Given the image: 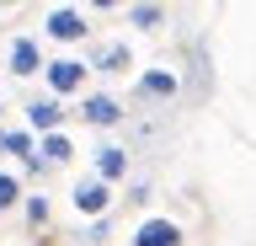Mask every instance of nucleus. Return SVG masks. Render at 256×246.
<instances>
[{
	"label": "nucleus",
	"mask_w": 256,
	"mask_h": 246,
	"mask_svg": "<svg viewBox=\"0 0 256 246\" xmlns=\"http://www.w3.org/2000/svg\"><path fill=\"white\" fill-rule=\"evenodd\" d=\"M43 75H48V91H54V102H59V97H75L80 86H86L91 65H86V59H48Z\"/></svg>",
	"instance_id": "nucleus-1"
},
{
	"label": "nucleus",
	"mask_w": 256,
	"mask_h": 246,
	"mask_svg": "<svg viewBox=\"0 0 256 246\" xmlns=\"http://www.w3.org/2000/svg\"><path fill=\"white\" fill-rule=\"evenodd\" d=\"M70 203H75V214H86V219H107L112 187H107V182H96V177H80L75 193H70Z\"/></svg>",
	"instance_id": "nucleus-2"
},
{
	"label": "nucleus",
	"mask_w": 256,
	"mask_h": 246,
	"mask_svg": "<svg viewBox=\"0 0 256 246\" xmlns=\"http://www.w3.org/2000/svg\"><path fill=\"white\" fill-rule=\"evenodd\" d=\"M43 27H48L54 43H80V38H91V22H86V11H75V6H54Z\"/></svg>",
	"instance_id": "nucleus-3"
},
{
	"label": "nucleus",
	"mask_w": 256,
	"mask_h": 246,
	"mask_svg": "<svg viewBox=\"0 0 256 246\" xmlns=\"http://www.w3.org/2000/svg\"><path fill=\"white\" fill-rule=\"evenodd\" d=\"M6 70H11V75H43V49H38V38H32V33L11 38V49H6Z\"/></svg>",
	"instance_id": "nucleus-4"
},
{
	"label": "nucleus",
	"mask_w": 256,
	"mask_h": 246,
	"mask_svg": "<svg viewBox=\"0 0 256 246\" xmlns=\"http://www.w3.org/2000/svg\"><path fill=\"white\" fill-rule=\"evenodd\" d=\"M176 91H182V75H176V70H144L139 86H134L139 102H171Z\"/></svg>",
	"instance_id": "nucleus-5"
},
{
	"label": "nucleus",
	"mask_w": 256,
	"mask_h": 246,
	"mask_svg": "<svg viewBox=\"0 0 256 246\" xmlns=\"http://www.w3.org/2000/svg\"><path fill=\"white\" fill-rule=\"evenodd\" d=\"M134 246H182V225H176V219H166V214H155V219H139V230H134Z\"/></svg>",
	"instance_id": "nucleus-6"
},
{
	"label": "nucleus",
	"mask_w": 256,
	"mask_h": 246,
	"mask_svg": "<svg viewBox=\"0 0 256 246\" xmlns=\"http://www.w3.org/2000/svg\"><path fill=\"white\" fill-rule=\"evenodd\" d=\"M80 118H86L91 129H112V123H123V102L107 97V91H96V97L80 102Z\"/></svg>",
	"instance_id": "nucleus-7"
},
{
	"label": "nucleus",
	"mask_w": 256,
	"mask_h": 246,
	"mask_svg": "<svg viewBox=\"0 0 256 246\" xmlns=\"http://www.w3.org/2000/svg\"><path fill=\"white\" fill-rule=\"evenodd\" d=\"M59 123H64V107L54 97H32L27 102V129L32 134H59Z\"/></svg>",
	"instance_id": "nucleus-8"
},
{
	"label": "nucleus",
	"mask_w": 256,
	"mask_h": 246,
	"mask_svg": "<svg viewBox=\"0 0 256 246\" xmlns=\"http://www.w3.org/2000/svg\"><path fill=\"white\" fill-rule=\"evenodd\" d=\"M91 70H102V75H123V70H134V49H128V43H102V49L91 54Z\"/></svg>",
	"instance_id": "nucleus-9"
},
{
	"label": "nucleus",
	"mask_w": 256,
	"mask_h": 246,
	"mask_svg": "<svg viewBox=\"0 0 256 246\" xmlns=\"http://www.w3.org/2000/svg\"><path fill=\"white\" fill-rule=\"evenodd\" d=\"M128 177V150H118V145H102L96 150V182H123Z\"/></svg>",
	"instance_id": "nucleus-10"
},
{
	"label": "nucleus",
	"mask_w": 256,
	"mask_h": 246,
	"mask_svg": "<svg viewBox=\"0 0 256 246\" xmlns=\"http://www.w3.org/2000/svg\"><path fill=\"white\" fill-rule=\"evenodd\" d=\"M32 155H38L43 166H64L70 155H75V145H70V134H43V145L32 150Z\"/></svg>",
	"instance_id": "nucleus-11"
},
{
	"label": "nucleus",
	"mask_w": 256,
	"mask_h": 246,
	"mask_svg": "<svg viewBox=\"0 0 256 246\" xmlns=\"http://www.w3.org/2000/svg\"><path fill=\"white\" fill-rule=\"evenodd\" d=\"M32 134L27 129H0V155H22V161H32Z\"/></svg>",
	"instance_id": "nucleus-12"
},
{
	"label": "nucleus",
	"mask_w": 256,
	"mask_h": 246,
	"mask_svg": "<svg viewBox=\"0 0 256 246\" xmlns=\"http://www.w3.org/2000/svg\"><path fill=\"white\" fill-rule=\"evenodd\" d=\"M128 22L139 33H160L166 27V6H128Z\"/></svg>",
	"instance_id": "nucleus-13"
},
{
	"label": "nucleus",
	"mask_w": 256,
	"mask_h": 246,
	"mask_svg": "<svg viewBox=\"0 0 256 246\" xmlns=\"http://www.w3.org/2000/svg\"><path fill=\"white\" fill-rule=\"evenodd\" d=\"M22 203V177H11V171H0V214L16 209Z\"/></svg>",
	"instance_id": "nucleus-14"
},
{
	"label": "nucleus",
	"mask_w": 256,
	"mask_h": 246,
	"mask_svg": "<svg viewBox=\"0 0 256 246\" xmlns=\"http://www.w3.org/2000/svg\"><path fill=\"white\" fill-rule=\"evenodd\" d=\"M22 214H27V225H32V230H43L48 219H54V209H48V198H27V203H22Z\"/></svg>",
	"instance_id": "nucleus-15"
},
{
	"label": "nucleus",
	"mask_w": 256,
	"mask_h": 246,
	"mask_svg": "<svg viewBox=\"0 0 256 246\" xmlns=\"http://www.w3.org/2000/svg\"><path fill=\"white\" fill-rule=\"evenodd\" d=\"M102 241H107V219H91L80 230V246H102Z\"/></svg>",
	"instance_id": "nucleus-16"
},
{
	"label": "nucleus",
	"mask_w": 256,
	"mask_h": 246,
	"mask_svg": "<svg viewBox=\"0 0 256 246\" xmlns=\"http://www.w3.org/2000/svg\"><path fill=\"white\" fill-rule=\"evenodd\" d=\"M0 118H6V102H0Z\"/></svg>",
	"instance_id": "nucleus-17"
}]
</instances>
